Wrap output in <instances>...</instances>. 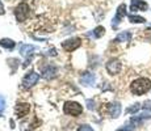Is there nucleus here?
<instances>
[{
    "label": "nucleus",
    "instance_id": "nucleus-1",
    "mask_svg": "<svg viewBox=\"0 0 151 131\" xmlns=\"http://www.w3.org/2000/svg\"><path fill=\"white\" fill-rule=\"evenodd\" d=\"M151 89V80L147 77H139L134 80L130 85V91L135 96H142Z\"/></svg>",
    "mask_w": 151,
    "mask_h": 131
},
{
    "label": "nucleus",
    "instance_id": "nucleus-2",
    "mask_svg": "<svg viewBox=\"0 0 151 131\" xmlns=\"http://www.w3.org/2000/svg\"><path fill=\"white\" fill-rule=\"evenodd\" d=\"M63 112L67 115H72V117H78L83 113V106L79 102H75V101H67L63 105Z\"/></svg>",
    "mask_w": 151,
    "mask_h": 131
},
{
    "label": "nucleus",
    "instance_id": "nucleus-3",
    "mask_svg": "<svg viewBox=\"0 0 151 131\" xmlns=\"http://www.w3.org/2000/svg\"><path fill=\"white\" fill-rule=\"evenodd\" d=\"M29 13H30V8L27 3H21L19 4L16 8H14V16H16L17 21L22 22L29 17Z\"/></svg>",
    "mask_w": 151,
    "mask_h": 131
},
{
    "label": "nucleus",
    "instance_id": "nucleus-4",
    "mask_svg": "<svg viewBox=\"0 0 151 131\" xmlns=\"http://www.w3.org/2000/svg\"><path fill=\"white\" fill-rule=\"evenodd\" d=\"M38 80H40V75L37 74V72L32 71L30 74H28L27 76L24 77V80H22V85H24V88H32L33 85H36Z\"/></svg>",
    "mask_w": 151,
    "mask_h": 131
},
{
    "label": "nucleus",
    "instance_id": "nucleus-5",
    "mask_svg": "<svg viewBox=\"0 0 151 131\" xmlns=\"http://www.w3.org/2000/svg\"><path fill=\"white\" fill-rule=\"evenodd\" d=\"M80 45H82V39L80 38H70L62 43V47L65 49L66 51H74V50H76Z\"/></svg>",
    "mask_w": 151,
    "mask_h": 131
},
{
    "label": "nucleus",
    "instance_id": "nucleus-6",
    "mask_svg": "<svg viewBox=\"0 0 151 131\" xmlns=\"http://www.w3.org/2000/svg\"><path fill=\"white\" fill-rule=\"evenodd\" d=\"M125 16H126V5L121 4L120 7L117 8L116 16H114V19H113V21H112V26H113V28H117L118 24L121 22V20H122Z\"/></svg>",
    "mask_w": 151,
    "mask_h": 131
},
{
    "label": "nucleus",
    "instance_id": "nucleus-7",
    "mask_svg": "<svg viewBox=\"0 0 151 131\" xmlns=\"http://www.w3.org/2000/svg\"><path fill=\"white\" fill-rule=\"evenodd\" d=\"M121 62L118 59H110L108 63H106V71L109 72L110 75H116L121 71Z\"/></svg>",
    "mask_w": 151,
    "mask_h": 131
},
{
    "label": "nucleus",
    "instance_id": "nucleus-8",
    "mask_svg": "<svg viewBox=\"0 0 151 131\" xmlns=\"http://www.w3.org/2000/svg\"><path fill=\"white\" fill-rule=\"evenodd\" d=\"M30 110V105L29 104H25V102H21V104H17L16 107H14V113H16L17 118H22L29 113Z\"/></svg>",
    "mask_w": 151,
    "mask_h": 131
},
{
    "label": "nucleus",
    "instance_id": "nucleus-9",
    "mask_svg": "<svg viewBox=\"0 0 151 131\" xmlns=\"http://www.w3.org/2000/svg\"><path fill=\"white\" fill-rule=\"evenodd\" d=\"M108 112H109V115L112 118H118V117H120V114H121V104L120 102L109 104Z\"/></svg>",
    "mask_w": 151,
    "mask_h": 131
},
{
    "label": "nucleus",
    "instance_id": "nucleus-10",
    "mask_svg": "<svg viewBox=\"0 0 151 131\" xmlns=\"http://www.w3.org/2000/svg\"><path fill=\"white\" fill-rule=\"evenodd\" d=\"M80 81H82L83 85H93L95 81H96V76H95V74H91V72H84L82 75V79H80Z\"/></svg>",
    "mask_w": 151,
    "mask_h": 131
},
{
    "label": "nucleus",
    "instance_id": "nucleus-11",
    "mask_svg": "<svg viewBox=\"0 0 151 131\" xmlns=\"http://www.w3.org/2000/svg\"><path fill=\"white\" fill-rule=\"evenodd\" d=\"M150 118H151V115L149 114V113H142V114H139V115L132 117L130 118V122H132L133 125H135V126H141L146 119H150Z\"/></svg>",
    "mask_w": 151,
    "mask_h": 131
},
{
    "label": "nucleus",
    "instance_id": "nucleus-12",
    "mask_svg": "<svg viewBox=\"0 0 151 131\" xmlns=\"http://www.w3.org/2000/svg\"><path fill=\"white\" fill-rule=\"evenodd\" d=\"M149 8L147 3H145L143 0H132V5H130V9L132 11H146Z\"/></svg>",
    "mask_w": 151,
    "mask_h": 131
},
{
    "label": "nucleus",
    "instance_id": "nucleus-13",
    "mask_svg": "<svg viewBox=\"0 0 151 131\" xmlns=\"http://www.w3.org/2000/svg\"><path fill=\"white\" fill-rule=\"evenodd\" d=\"M55 74H57V68H55L54 66H47L43 68L42 71V76L45 79H53L55 76Z\"/></svg>",
    "mask_w": 151,
    "mask_h": 131
},
{
    "label": "nucleus",
    "instance_id": "nucleus-14",
    "mask_svg": "<svg viewBox=\"0 0 151 131\" xmlns=\"http://www.w3.org/2000/svg\"><path fill=\"white\" fill-rule=\"evenodd\" d=\"M36 50V47H34L33 45H22L21 49H20V52H21L22 57H28V55L32 54V51Z\"/></svg>",
    "mask_w": 151,
    "mask_h": 131
},
{
    "label": "nucleus",
    "instance_id": "nucleus-15",
    "mask_svg": "<svg viewBox=\"0 0 151 131\" xmlns=\"http://www.w3.org/2000/svg\"><path fill=\"white\" fill-rule=\"evenodd\" d=\"M0 46L4 49H9V50H12V49L14 47V42L12 39H8V38H3L1 41H0Z\"/></svg>",
    "mask_w": 151,
    "mask_h": 131
},
{
    "label": "nucleus",
    "instance_id": "nucleus-16",
    "mask_svg": "<svg viewBox=\"0 0 151 131\" xmlns=\"http://www.w3.org/2000/svg\"><path fill=\"white\" fill-rule=\"evenodd\" d=\"M130 38H132V34H130L129 31H124V33L118 34L116 41H117V42H129Z\"/></svg>",
    "mask_w": 151,
    "mask_h": 131
},
{
    "label": "nucleus",
    "instance_id": "nucleus-17",
    "mask_svg": "<svg viewBox=\"0 0 151 131\" xmlns=\"http://www.w3.org/2000/svg\"><path fill=\"white\" fill-rule=\"evenodd\" d=\"M104 33H105V29H104L103 26H97L96 29H93V31H92V33H89V36H92L93 38H100Z\"/></svg>",
    "mask_w": 151,
    "mask_h": 131
},
{
    "label": "nucleus",
    "instance_id": "nucleus-18",
    "mask_svg": "<svg viewBox=\"0 0 151 131\" xmlns=\"http://www.w3.org/2000/svg\"><path fill=\"white\" fill-rule=\"evenodd\" d=\"M129 21L133 22V24H143L146 20L141 16H135V14H130L129 16Z\"/></svg>",
    "mask_w": 151,
    "mask_h": 131
},
{
    "label": "nucleus",
    "instance_id": "nucleus-19",
    "mask_svg": "<svg viewBox=\"0 0 151 131\" xmlns=\"http://www.w3.org/2000/svg\"><path fill=\"white\" fill-rule=\"evenodd\" d=\"M139 107H141V106H139V104H134L133 106L127 107V109H126V113H127V114H134V113H137L138 110H139Z\"/></svg>",
    "mask_w": 151,
    "mask_h": 131
},
{
    "label": "nucleus",
    "instance_id": "nucleus-20",
    "mask_svg": "<svg viewBox=\"0 0 151 131\" xmlns=\"http://www.w3.org/2000/svg\"><path fill=\"white\" fill-rule=\"evenodd\" d=\"M134 129H135V125H133L132 122H130V123L125 125L124 127H120L117 131H134Z\"/></svg>",
    "mask_w": 151,
    "mask_h": 131
},
{
    "label": "nucleus",
    "instance_id": "nucleus-21",
    "mask_svg": "<svg viewBox=\"0 0 151 131\" xmlns=\"http://www.w3.org/2000/svg\"><path fill=\"white\" fill-rule=\"evenodd\" d=\"M5 105H7V102H5L4 96H0V115H1V113L5 110Z\"/></svg>",
    "mask_w": 151,
    "mask_h": 131
},
{
    "label": "nucleus",
    "instance_id": "nucleus-22",
    "mask_svg": "<svg viewBox=\"0 0 151 131\" xmlns=\"http://www.w3.org/2000/svg\"><path fill=\"white\" fill-rule=\"evenodd\" d=\"M78 131H93V129L91 126H88V125H80L78 127Z\"/></svg>",
    "mask_w": 151,
    "mask_h": 131
},
{
    "label": "nucleus",
    "instance_id": "nucleus-23",
    "mask_svg": "<svg viewBox=\"0 0 151 131\" xmlns=\"http://www.w3.org/2000/svg\"><path fill=\"white\" fill-rule=\"evenodd\" d=\"M87 107H88L89 110H93V109H95V101L87 100Z\"/></svg>",
    "mask_w": 151,
    "mask_h": 131
},
{
    "label": "nucleus",
    "instance_id": "nucleus-24",
    "mask_svg": "<svg viewBox=\"0 0 151 131\" xmlns=\"http://www.w3.org/2000/svg\"><path fill=\"white\" fill-rule=\"evenodd\" d=\"M143 109L150 110V112H151V100H149V101H145V104H143Z\"/></svg>",
    "mask_w": 151,
    "mask_h": 131
},
{
    "label": "nucleus",
    "instance_id": "nucleus-25",
    "mask_svg": "<svg viewBox=\"0 0 151 131\" xmlns=\"http://www.w3.org/2000/svg\"><path fill=\"white\" fill-rule=\"evenodd\" d=\"M0 14H4V7H3L1 1H0Z\"/></svg>",
    "mask_w": 151,
    "mask_h": 131
}]
</instances>
